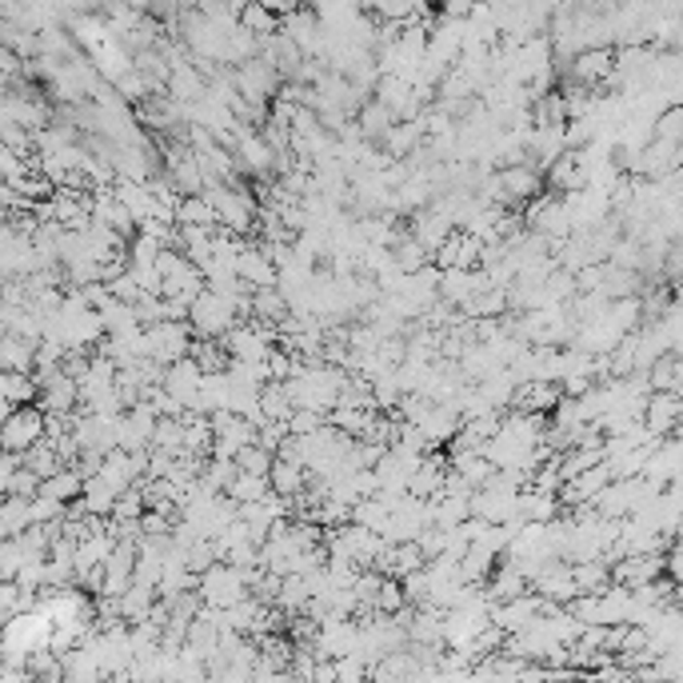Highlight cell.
<instances>
[{
    "label": "cell",
    "mask_w": 683,
    "mask_h": 683,
    "mask_svg": "<svg viewBox=\"0 0 683 683\" xmlns=\"http://www.w3.org/2000/svg\"><path fill=\"white\" fill-rule=\"evenodd\" d=\"M80 484H85V476L76 472V468H61L56 476H49V480H40V492L37 496L45 499H56V504H73V499H80Z\"/></svg>",
    "instance_id": "9a60e30c"
},
{
    "label": "cell",
    "mask_w": 683,
    "mask_h": 683,
    "mask_svg": "<svg viewBox=\"0 0 683 683\" xmlns=\"http://www.w3.org/2000/svg\"><path fill=\"white\" fill-rule=\"evenodd\" d=\"M447 472L460 476L472 492H480V488H488V480L496 476V468H492L480 452H460V456H447Z\"/></svg>",
    "instance_id": "8fae6325"
},
{
    "label": "cell",
    "mask_w": 683,
    "mask_h": 683,
    "mask_svg": "<svg viewBox=\"0 0 683 683\" xmlns=\"http://www.w3.org/2000/svg\"><path fill=\"white\" fill-rule=\"evenodd\" d=\"M232 276H237L240 284H249L252 292H261V288H276V268L261 256V249L249 240V249L240 252L237 264H232Z\"/></svg>",
    "instance_id": "ba28073f"
},
{
    "label": "cell",
    "mask_w": 683,
    "mask_h": 683,
    "mask_svg": "<svg viewBox=\"0 0 683 683\" xmlns=\"http://www.w3.org/2000/svg\"><path fill=\"white\" fill-rule=\"evenodd\" d=\"M21 468H28V472L37 476V480H49V476L61 472L64 460L56 456V447H52L49 440H40L33 452H25V456H21Z\"/></svg>",
    "instance_id": "d4e9b609"
},
{
    "label": "cell",
    "mask_w": 683,
    "mask_h": 683,
    "mask_svg": "<svg viewBox=\"0 0 683 683\" xmlns=\"http://www.w3.org/2000/svg\"><path fill=\"white\" fill-rule=\"evenodd\" d=\"M140 516H144V499H140V488H128L125 496H116V504H112V516H109V520L137 523Z\"/></svg>",
    "instance_id": "836d02e7"
},
{
    "label": "cell",
    "mask_w": 683,
    "mask_h": 683,
    "mask_svg": "<svg viewBox=\"0 0 683 683\" xmlns=\"http://www.w3.org/2000/svg\"><path fill=\"white\" fill-rule=\"evenodd\" d=\"M388 504L380 496H372V499H356L352 504V511H349V523H356V528H364V532H372V535H384V528H388Z\"/></svg>",
    "instance_id": "e0dca14e"
},
{
    "label": "cell",
    "mask_w": 683,
    "mask_h": 683,
    "mask_svg": "<svg viewBox=\"0 0 683 683\" xmlns=\"http://www.w3.org/2000/svg\"><path fill=\"white\" fill-rule=\"evenodd\" d=\"M273 460H276V456H268L264 447L252 444V447H240L237 460H232V464H237L240 476H261V480H268V468H273Z\"/></svg>",
    "instance_id": "1f68e13d"
},
{
    "label": "cell",
    "mask_w": 683,
    "mask_h": 683,
    "mask_svg": "<svg viewBox=\"0 0 683 683\" xmlns=\"http://www.w3.org/2000/svg\"><path fill=\"white\" fill-rule=\"evenodd\" d=\"M368 392H372V408L380 412V416H392L400 404V384H396V372H380L376 380H368Z\"/></svg>",
    "instance_id": "83f0119b"
},
{
    "label": "cell",
    "mask_w": 683,
    "mask_h": 683,
    "mask_svg": "<svg viewBox=\"0 0 683 683\" xmlns=\"http://www.w3.org/2000/svg\"><path fill=\"white\" fill-rule=\"evenodd\" d=\"M324 428V416L320 412H292V420H288V435H312Z\"/></svg>",
    "instance_id": "d590c367"
},
{
    "label": "cell",
    "mask_w": 683,
    "mask_h": 683,
    "mask_svg": "<svg viewBox=\"0 0 683 683\" xmlns=\"http://www.w3.org/2000/svg\"><path fill=\"white\" fill-rule=\"evenodd\" d=\"M45 440V412L37 404H25V408H16L9 420L0 423V452H9V456H25L33 447Z\"/></svg>",
    "instance_id": "3957f363"
},
{
    "label": "cell",
    "mask_w": 683,
    "mask_h": 683,
    "mask_svg": "<svg viewBox=\"0 0 683 683\" xmlns=\"http://www.w3.org/2000/svg\"><path fill=\"white\" fill-rule=\"evenodd\" d=\"M237 28H244L249 37H256V40H268V37H276L280 33V21H276L264 4H240V13H237Z\"/></svg>",
    "instance_id": "ffe728a7"
},
{
    "label": "cell",
    "mask_w": 683,
    "mask_h": 683,
    "mask_svg": "<svg viewBox=\"0 0 683 683\" xmlns=\"http://www.w3.org/2000/svg\"><path fill=\"white\" fill-rule=\"evenodd\" d=\"M680 416H683L680 392H647L640 423L647 428L652 440H680Z\"/></svg>",
    "instance_id": "5b68a950"
},
{
    "label": "cell",
    "mask_w": 683,
    "mask_h": 683,
    "mask_svg": "<svg viewBox=\"0 0 683 683\" xmlns=\"http://www.w3.org/2000/svg\"><path fill=\"white\" fill-rule=\"evenodd\" d=\"M188 356L197 361V368L204 376H220L228 372V352L220 349V340H192V349H188Z\"/></svg>",
    "instance_id": "603a6c76"
},
{
    "label": "cell",
    "mask_w": 683,
    "mask_h": 683,
    "mask_svg": "<svg viewBox=\"0 0 683 683\" xmlns=\"http://www.w3.org/2000/svg\"><path fill=\"white\" fill-rule=\"evenodd\" d=\"M200 380H204V372L197 368V361L192 356H185V361H176V364H168L164 368V380H161V388L168 392V396L180 404V408H192V400H197V392H200Z\"/></svg>",
    "instance_id": "8992f818"
},
{
    "label": "cell",
    "mask_w": 683,
    "mask_h": 683,
    "mask_svg": "<svg viewBox=\"0 0 683 683\" xmlns=\"http://www.w3.org/2000/svg\"><path fill=\"white\" fill-rule=\"evenodd\" d=\"M428 508H432V528H440V532H452V528H460L472 511H468V496H440L428 499Z\"/></svg>",
    "instance_id": "5bb4252c"
},
{
    "label": "cell",
    "mask_w": 683,
    "mask_h": 683,
    "mask_svg": "<svg viewBox=\"0 0 683 683\" xmlns=\"http://www.w3.org/2000/svg\"><path fill=\"white\" fill-rule=\"evenodd\" d=\"M576 596H604L608 592V568L604 564H572Z\"/></svg>",
    "instance_id": "484cf974"
},
{
    "label": "cell",
    "mask_w": 683,
    "mask_h": 683,
    "mask_svg": "<svg viewBox=\"0 0 683 683\" xmlns=\"http://www.w3.org/2000/svg\"><path fill=\"white\" fill-rule=\"evenodd\" d=\"M292 404H288V396H284V388L280 384H264L261 388V416L268 423H288L292 420Z\"/></svg>",
    "instance_id": "f546056e"
},
{
    "label": "cell",
    "mask_w": 683,
    "mask_h": 683,
    "mask_svg": "<svg viewBox=\"0 0 683 683\" xmlns=\"http://www.w3.org/2000/svg\"><path fill=\"white\" fill-rule=\"evenodd\" d=\"M404 608H408V599H404V587H400V580H380V587H376V599H372L376 616L396 620Z\"/></svg>",
    "instance_id": "4dcf8cb0"
},
{
    "label": "cell",
    "mask_w": 683,
    "mask_h": 683,
    "mask_svg": "<svg viewBox=\"0 0 683 683\" xmlns=\"http://www.w3.org/2000/svg\"><path fill=\"white\" fill-rule=\"evenodd\" d=\"M644 380H647V392H680L683 361L680 356H659V361L644 372Z\"/></svg>",
    "instance_id": "2e32d148"
},
{
    "label": "cell",
    "mask_w": 683,
    "mask_h": 683,
    "mask_svg": "<svg viewBox=\"0 0 683 683\" xmlns=\"http://www.w3.org/2000/svg\"><path fill=\"white\" fill-rule=\"evenodd\" d=\"M37 492H40V480L28 472V468H16L9 488H4V496H16V499H37Z\"/></svg>",
    "instance_id": "e575fe53"
},
{
    "label": "cell",
    "mask_w": 683,
    "mask_h": 683,
    "mask_svg": "<svg viewBox=\"0 0 683 683\" xmlns=\"http://www.w3.org/2000/svg\"><path fill=\"white\" fill-rule=\"evenodd\" d=\"M423 125L420 121H408V125H392L380 140V152H388L392 161H408L412 152L423 149Z\"/></svg>",
    "instance_id": "30bf717a"
},
{
    "label": "cell",
    "mask_w": 683,
    "mask_h": 683,
    "mask_svg": "<svg viewBox=\"0 0 683 683\" xmlns=\"http://www.w3.org/2000/svg\"><path fill=\"white\" fill-rule=\"evenodd\" d=\"M392 264H396L400 276H416L420 268L432 264V256H428V252H423L412 237H400V244L392 249Z\"/></svg>",
    "instance_id": "4316f807"
},
{
    "label": "cell",
    "mask_w": 683,
    "mask_h": 683,
    "mask_svg": "<svg viewBox=\"0 0 683 683\" xmlns=\"http://www.w3.org/2000/svg\"><path fill=\"white\" fill-rule=\"evenodd\" d=\"M392 125H396V121H392V112L380 109L376 100H368V104L356 112V128H361V140H364V144H380V140H384V132Z\"/></svg>",
    "instance_id": "ac0fdd59"
},
{
    "label": "cell",
    "mask_w": 683,
    "mask_h": 683,
    "mask_svg": "<svg viewBox=\"0 0 683 683\" xmlns=\"http://www.w3.org/2000/svg\"><path fill=\"white\" fill-rule=\"evenodd\" d=\"M488 288V276L480 273V268H472V273H440V284H435V296L444 300V304H452V308H460V304H468V300L476 296V292H484Z\"/></svg>",
    "instance_id": "52a82bcc"
},
{
    "label": "cell",
    "mask_w": 683,
    "mask_h": 683,
    "mask_svg": "<svg viewBox=\"0 0 683 683\" xmlns=\"http://www.w3.org/2000/svg\"><path fill=\"white\" fill-rule=\"evenodd\" d=\"M249 304H252V320L256 324H273V328H280V324L288 320V304L276 288H261V292H252Z\"/></svg>",
    "instance_id": "d6986e66"
},
{
    "label": "cell",
    "mask_w": 683,
    "mask_h": 683,
    "mask_svg": "<svg viewBox=\"0 0 683 683\" xmlns=\"http://www.w3.org/2000/svg\"><path fill=\"white\" fill-rule=\"evenodd\" d=\"M144 340H149V361L168 368V364L188 356V349H192V328H188V320H164V324L144 328Z\"/></svg>",
    "instance_id": "277c9868"
},
{
    "label": "cell",
    "mask_w": 683,
    "mask_h": 683,
    "mask_svg": "<svg viewBox=\"0 0 683 683\" xmlns=\"http://www.w3.org/2000/svg\"><path fill=\"white\" fill-rule=\"evenodd\" d=\"M97 316H100V328H104L109 336H121V332H128V328H140L132 304H121V300H109Z\"/></svg>",
    "instance_id": "f1b7e54d"
},
{
    "label": "cell",
    "mask_w": 683,
    "mask_h": 683,
    "mask_svg": "<svg viewBox=\"0 0 683 683\" xmlns=\"http://www.w3.org/2000/svg\"><path fill=\"white\" fill-rule=\"evenodd\" d=\"M240 324L237 316V300H224L216 292H200L192 304H188V328H192V340H220Z\"/></svg>",
    "instance_id": "6da1fadb"
},
{
    "label": "cell",
    "mask_w": 683,
    "mask_h": 683,
    "mask_svg": "<svg viewBox=\"0 0 683 683\" xmlns=\"http://www.w3.org/2000/svg\"><path fill=\"white\" fill-rule=\"evenodd\" d=\"M176 228H204V232H212V228H220V224H216V212L208 208V200L185 197L176 204Z\"/></svg>",
    "instance_id": "44dd1931"
},
{
    "label": "cell",
    "mask_w": 683,
    "mask_h": 683,
    "mask_svg": "<svg viewBox=\"0 0 683 683\" xmlns=\"http://www.w3.org/2000/svg\"><path fill=\"white\" fill-rule=\"evenodd\" d=\"M28 528H33V520H28V499H16V496L0 499V540H16V535H25Z\"/></svg>",
    "instance_id": "7402d4cb"
},
{
    "label": "cell",
    "mask_w": 683,
    "mask_h": 683,
    "mask_svg": "<svg viewBox=\"0 0 683 683\" xmlns=\"http://www.w3.org/2000/svg\"><path fill=\"white\" fill-rule=\"evenodd\" d=\"M197 599H200V608H216V611L237 608L240 599H249L244 572L228 568V564H212L208 572H200L197 580Z\"/></svg>",
    "instance_id": "7a4b0ae2"
},
{
    "label": "cell",
    "mask_w": 683,
    "mask_h": 683,
    "mask_svg": "<svg viewBox=\"0 0 683 683\" xmlns=\"http://www.w3.org/2000/svg\"><path fill=\"white\" fill-rule=\"evenodd\" d=\"M224 496L232 499L237 508H244V504H261V499H268L273 496V488H268V480H261V476H240L237 472V480L224 488Z\"/></svg>",
    "instance_id": "cb8c5ba5"
},
{
    "label": "cell",
    "mask_w": 683,
    "mask_h": 683,
    "mask_svg": "<svg viewBox=\"0 0 683 683\" xmlns=\"http://www.w3.org/2000/svg\"><path fill=\"white\" fill-rule=\"evenodd\" d=\"M304 484H308V472H304V468H296V464H288V460H273V468H268V488H273V496L292 499L304 492Z\"/></svg>",
    "instance_id": "4fadbf2b"
},
{
    "label": "cell",
    "mask_w": 683,
    "mask_h": 683,
    "mask_svg": "<svg viewBox=\"0 0 683 683\" xmlns=\"http://www.w3.org/2000/svg\"><path fill=\"white\" fill-rule=\"evenodd\" d=\"M556 516H559L556 496H544V492H532V488H523L520 496H516V520L520 523H552Z\"/></svg>",
    "instance_id": "7c38bea8"
},
{
    "label": "cell",
    "mask_w": 683,
    "mask_h": 683,
    "mask_svg": "<svg viewBox=\"0 0 683 683\" xmlns=\"http://www.w3.org/2000/svg\"><path fill=\"white\" fill-rule=\"evenodd\" d=\"M523 592H532V587H528V580H523V576L511 568L508 559L499 556L496 572L488 576V584H484L488 604H511V599H520Z\"/></svg>",
    "instance_id": "9c48e42d"
},
{
    "label": "cell",
    "mask_w": 683,
    "mask_h": 683,
    "mask_svg": "<svg viewBox=\"0 0 683 683\" xmlns=\"http://www.w3.org/2000/svg\"><path fill=\"white\" fill-rule=\"evenodd\" d=\"M680 132H683V109H663L656 116V125H652V140H663V144H680Z\"/></svg>",
    "instance_id": "d6a6232c"
}]
</instances>
